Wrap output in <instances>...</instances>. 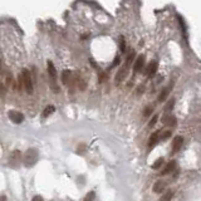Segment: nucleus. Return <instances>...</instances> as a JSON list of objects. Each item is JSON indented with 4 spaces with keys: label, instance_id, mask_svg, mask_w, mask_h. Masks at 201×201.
<instances>
[{
    "label": "nucleus",
    "instance_id": "nucleus-18",
    "mask_svg": "<svg viewBox=\"0 0 201 201\" xmlns=\"http://www.w3.org/2000/svg\"><path fill=\"white\" fill-rule=\"evenodd\" d=\"M135 56H136V53H135V50H132V52L128 54V56H127V59H126V64H124V65L130 67V65L132 64L133 59H135Z\"/></svg>",
    "mask_w": 201,
    "mask_h": 201
},
{
    "label": "nucleus",
    "instance_id": "nucleus-7",
    "mask_svg": "<svg viewBox=\"0 0 201 201\" xmlns=\"http://www.w3.org/2000/svg\"><path fill=\"white\" fill-rule=\"evenodd\" d=\"M127 69H128V67H127V65H123L122 68H119V70L117 72V74H116V84H119L126 78L127 72H128Z\"/></svg>",
    "mask_w": 201,
    "mask_h": 201
},
{
    "label": "nucleus",
    "instance_id": "nucleus-25",
    "mask_svg": "<svg viewBox=\"0 0 201 201\" xmlns=\"http://www.w3.org/2000/svg\"><path fill=\"white\" fill-rule=\"evenodd\" d=\"M31 201H44V199L40 196V195H36V196H34L33 197V200Z\"/></svg>",
    "mask_w": 201,
    "mask_h": 201
},
{
    "label": "nucleus",
    "instance_id": "nucleus-14",
    "mask_svg": "<svg viewBox=\"0 0 201 201\" xmlns=\"http://www.w3.org/2000/svg\"><path fill=\"white\" fill-rule=\"evenodd\" d=\"M72 81H73V78H72V72L70 70H63V73H62V83L65 84V86H68V84H70Z\"/></svg>",
    "mask_w": 201,
    "mask_h": 201
},
{
    "label": "nucleus",
    "instance_id": "nucleus-17",
    "mask_svg": "<svg viewBox=\"0 0 201 201\" xmlns=\"http://www.w3.org/2000/svg\"><path fill=\"white\" fill-rule=\"evenodd\" d=\"M172 196H174V191H171V190H169V191H166L165 194L162 195V197L160 199V201H171V199H172Z\"/></svg>",
    "mask_w": 201,
    "mask_h": 201
},
{
    "label": "nucleus",
    "instance_id": "nucleus-12",
    "mask_svg": "<svg viewBox=\"0 0 201 201\" xmlns=\"http://www.w3.org/2000/svg\"><path fill=\"white\" fill-rule=\"evenodd\" d=\"M162 121H163V124L165 126H169V127H175L176 126V117L175 116H172V115H167V116H165L162 118Z\"/></svg>",
    "mask_w": 201,
    "mask_h": 201
},
{
    "label": "nucleus",
    "instance_id": "nucleus-10",
    "mask_svg": "<svg viewBox=\"0 0 201 201\" xmlns=\"http://www.w3.org/2000/svg\"><path fill=\"white\" fill-rule=\"evenodd\" d=\"M166 186H167V185H166V182H165V181L158 180V181L155 182V185H153V191H155L156 194H161V192L165 191Z\"/></svg>",
    "mask_w": 201,
    "mask_h": 201
},
{
    "label": "nucleus",
    "instance_id": "nucleus-20",
    "mask_svg": "<svg viewBox=\"0 0 201 201\" xmlns=\"http://www.w3.org/2000/svg\"><path fill=\"white\" fill-rule=\"evenodd\" d=\"M162 163H163V158L162 157H160L158 160H156V162L152 165V169H155V170H157V169H160L161 166H162Z\"/></svg>",
    "mask_w": 201,
    "mask_h": 201
},
{
    "label": "nucleus",
    "instance_id": "nucleus-1",
    "mask_svg": "<svg viewBox=\"0 0 201 201\" xmlns=\"http://www.w3.org/2000/svg\"><path fill=\"white\" fill-rule=\"evenodd\" d=\"M39 155H38V150L35 149H29L25 151L24 156H23V163L25 167H33L36 162H38Z\"/></svg>",
    "mask_w": 201,
    "mask_h": 201
},
{
    "label": "nucleus",
    "instance_id": "nucleus-24",
    "mask_svg": "<svg viewBox=\"0 0 201 201\" xmlns=\"http://www.w3.org/2000/svg\"><path fill=\"white\" fill-rule=\"evenodd\" d=\"M157 119H158V116H153V118L150 121V123H149V127H153L156 123H157Z\"/></svg>",
    "mask_w": 201,
    "mask_h": 201
},
{
    "label": "nucleus",
    "instance_id": "nucleus-15",
    "mask_svg": "<svg viewBox=\"0 0 201 201\" xmlns=\"http://www.w3.org/2000/svg\"><path fill=\"white\" fill-rule=\"evenodd\" d=\"M171 87H172V84H170L169 87H166V88H163V89H162V92L160 93L158 99H157L158 102H165V101H166V98H167V96H169V93H170Z\"/></svg>",
    "mask_w": 201,
    "mask_h": 201
},
{
    "label": "nucleus",
    "instance_id": "nucleus-21",
    "mask_svg": "<svg viewBox=\"0 0 201 201\" xmlns=\"http://www.w3.org/2000/svg\"><path fill=\"white\" fill-rule=\"evenodd\" d=\"M119 47H121V52H126V43H124L123 36H121V38H119Z\"/></svg>",
    "mask_w": 201,
    "mask_h": 201
},
{
    "label": "nucleus",
    "instance_id": "nucleus-22",
    "mask_svg": "<svg viewBox=\"0 0 201 201\" xmlns=\"http://www.w3.org/2000/svg\"><path fill=\"white\" fill-rule=\"evenodd\" d=\"M152 111H153V108L152 107H146V109H144V117H149L151 113H152Z\"/></svg>",
    "mask_w": 201,
    "mask_h": 201
},
{
    "label": "nucleus",
    "instance_id": "nucleus-26",
    "mask_svg": "<svg viewBox=\"0 0 201 201\" xmlns=\"http://www.w3.org/2000/svg\"><path fill=\"white\" fill-rule=\"evenodd\" d=\"M119 61H121L119 57H116V58H115V62H113V67H116L117 64H119Z\"/></svg>",
    "mask_w": 201,
    "mask_h": 201
},
{
    "label": "nucleus",
    "instance_id": "nucleus-27",
    "mask_svg": "<svg viewBox=\"0 0 201 201\" xmlns=\"http://www.w3.org/2000/svg\"><path fill=\"white\" fill-rule=\"evenodd\" d=\"M0 201H8V199H6V196H0Z\"/></svg>",
    "mask_w": 201,
    "mask_h": 201
},
{
    "label": "nucleus",
    "instance_id": "nucleus-13",
    "mask_svg": "<svg viewBox=\"0 0 201 201\" xmlns=\"http://www.w3.org/2000/svg\"><path fill=\"white\" fill-rule=\"evenodd\" d=\"M158 141H160V131H157V132H155V133H152V135L150 136V140H149V149L155 147V146L158 143Z\"/></svg>",
    "mask_w": 201,
    "mask_h": 201
},
{
    "label": "nucleus",
    "instance_id": "nucleus-19",
    "mask_svg": "<svg viewBox=\"0 0 201 201\" xmlns=\"http://www.w3.org/2000/svg\"><path fill=\"white\" fill-rule=\"evenodd\" d=\"M94 199H96V192H94V191H89V192L86 195L84 201H94Z\"/></svg>",
    "mask_w": 201,
    "mask_h": 201
},
{
    "label": "nucleus",
    "instance_id": "nucleus-23",
    "mask_svg": "<svg viewBox=\"0 0 201 201\" xmlns=\"http://www.w3.org/2000/svg\"><path fill=\"white\" fill-rule=\"evenodd\" d=\"M174 104H175V99L172 98V99H170L169 104H167V106H166V108H165V109H166V112H169V111H170V109L174 107Z\"/></svg>",
    "mask_w": 201,
    "mask_h": 201
},
{
    "label": "nucleus",
    "instance_id": "nucleus-11",
    "mask_svg": "<svg viewBox=\"0 0 201 201\" xmlns=\"http://www.w3.org/2000/svg\"><path fill=\"white\" fill-rule=\"evenodd\" d=\"M176 166H177V163H176V161H170L167 165H166V167L163 169V171L161 172V175H169V174H171L172 171H175L176 170Z\"/></svg>",
    "mask_w": 201,
    "mask_h": 201
},
{
    "label": "nucleus",
    "instance_id": "nucleus-8",
    "mask_svg": "<svg viewBox=\"0 0 201 201\" xmlns=\"http://www.w3.org/2000/svg\"><path fill=\"white\" fill-rule=\"evenodd\" d=\"M182 142H184V138H182L181 136H176L172 141V153H176L180 151L181 146H182Z\"/></svg>",
    "mask_w": 201,
    "mask_h": 201
},
{
    "label": "nucleus",
    "instance_id": "nucleus-2",
    "mask_svg": "<svg viewBox=\"0 0 201 201\" xmlns=\"http://www.w3.org/2000/svg\"><path fill=\"white\" fill-rule=\"evenodd\" d=\"M20 81H22V86L25 89V92L28 94L33 93V81H31V76L28 69H23L22 76H20Z\"/></svg>",
    "mask_w": 201,
    "mask_h": 201
},
{
    "label": "nucleus",
    "instance_id": "nucleus-16",
    "mask_svg": "<svg viewBox=\"0 0 201 201\" xmlns=\"http://www.w3.org/2000/svg\"><path fill=\"white\" fill-rule=\"evenodd\" d=\"M54 111H56V108H54V106H48L44 111H43V113H42V116H43V118H47V117H49Z\"/></svg>",
    "mask_w": 201,
    "mask_h": 201
},
{
    "label": "nucleus",
    "instance_id": "nucleus-4",
    "mask_svg": "<svg viewBox=\"0 0 201 201\" xmlns=\"http://www.w3.org/2000/svg\"><path fill=\"white\" fill-rule=\"evenodd\" d=\"M157 68H158V63L156 62V61H152L150 64H149V67L146 68V70H144V74L147 76V77H153L155 74H156V72H157Z\"/></svg>",
    "mask_w": 201,
    "mask_h": 201
},
{
    "label": "nucleus",
    "instance_id": "nucleus-6",
    "mask_svg": "<svg viewBox=\"0 0 201 201\" xmlns=\"http://www.w3.org/2000/svg\"><path fill=\"white\" fill-rule=\"evenodd\" d=\"M143 65H144V56H143V54H140V56L136 58V61H135V64H133V72H135V73L141 72L142 68H143Z\"/></svg>",
    "mask_w": 201,
    "mask_h": 201
},
{
    "label": "nucleus",
    "instance_id": "nucleus-3",
    "mask_svg": "<svg viewBox=\"0 0 201 201\" xmlns=\"http://www.w3.org/2000/svg\"><path fill=\"white\" fill-rule=\"evenodd\" d=\"M20 161H23L22 158V153L19 150H15L11 152L10 157H9V166L13 167V169H16L18 166L20 165Z\"/></svg>",
    "mask_w": 201,
    "mask_h": 201
},
{
    "label": "nucleus",
    "instance_id": "nucleus-5",
    "mask_svg": "<svg viewBox=\"0 0 201 201\" xmlns=\"http://www.w3.org/2000/svg\"><path fill=\"white\" fill-rule=\"evenodd\" d=\"M9 118L13 123H22L24 121V116L23 113L18 112V111H10L9 112Z\"/></svg>",
    "mask_w": 201,
    "mask_h": 201
},
{
    "label": "nucleus",
    "instance_id": "nucleus-9",
    "mask_svg": "<svg viewBox=\"0 0 201 201\" xmlns=\"http://www.w3.org/2000/svg\"><path fill=\"white\" fill-rule=\"evenodd\" d=\"M47 68H48V74L50 76L52 81L56 82V79H57V70H56V67H54V64L50 61L47 62Z\"/></svg>",
    "mask_w": 201,
    "mask_h": 201
}]
</instances>
